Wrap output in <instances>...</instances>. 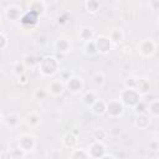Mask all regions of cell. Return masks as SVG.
<instances>
[{"label":"cell","instance_id":"obj_1","mask_svg":"<svg viewBox=\"0 0 159 159\" xmlns=\"http://www.w3.org/2000/svg\"><path fill=\"white\" fill-rule=\"evenodd\" d=\"M58 67V60L55 56H46L39 61V71L42 76H52Z\"/></svg>","mask_w":159,"mask_h":159},{"label":"cell","instance_id":"obj_2","mask_svg":"<svg viewBox=\"0 0 159 159\" xmlns=\"http://www.w3.org/2000/svg\"><path fill=\"white\" fill-rule=\"evenodd\" d=\"M142 96L134 89V88H124L122 92H120V97H119V101L122 102L123 106H127V107H134L139 101H140Z\"/></svg>","mask_w":159,"mask_h":159},{"label":"cell","instance_id":"obj_3","mask_svg":"<svg viewBox=\"0 0 159 159\" xmlns=\"http://www.w3.org/2000/svg\"><path fill=\"white\" fill-rule=\"evenodd\" d=\"M124 112V106L122 104L120 101H109L107 102V106H106V113L112 117V118H117V117H120Z\"/></svg>","mask_w":159,"mask_h":159},{"label":"cell","instance_id":"obj_4","mask_svg":"<svg viewBox=\"0 0 159 159\" xmlns=\"http://www.w3.org/2000/svg\"><path fill=\"white\" fill-rule=\"evenodd\" d=\"M94 43H96V47H97V51L98 53H108L112 48V41L109 39V36H104V35H101L98 36L96 40H94Z\"/></svg>","mask_w":159,"mask_h":159},{"label":"cell","instance_id":"obj_5","mask_svg":"<svg viewBox=\"0 0 159 159\" xmlns=\"http://www.w3.org/2000/svg\"><path fill=\"white\" fill-rule=\"evenodd\" d=\"M66 88L68 92L73 93V94H77L82 91L83 88V81L81 77H77V76H72V77H68L67 78V82H66Z\"/></svg>","mask_w":159,"mask_h":159},{"label":"cell","instance_id":"obj_6","mask_svg":"<svg viewBox=\"0 0 159 159\" xmlns=\"http://www.w3.org/2000/svg\"><path fill=\"white\" fill-rule=\"evenodd\" d=\"M138 51H139V53H140L142 56H144V57L152 56V55L155 52V43H154V41L148 40V39L140 41V43L138 45Z\"/></svg>","mask_w":159,"mask_h":159},{"label":"cell","instance_id":"obj_7","mask_svg":"<svg viewBox=\"0 0 159 159\" xmlns=\"http://www.w3.org/2000/svg\"><path fill=\"white\" fill-rule=\"evenodd\" d=\"M35 147V137L30 134H22L19 138V149L21 152H29L32 150Z\"/></svg>","mask_w":159,"mask_h":159},{"label":"cell","instance_id":"obj_8","mask_svg":"<svg viewBox=\"0 0 159 159\" xmlns=\"http://www.w3.org/2000/svg\"><path fill=\"white\" fill-rule=\"evenodd\" d=\"M63 89H65V84H63V82L61 81V78H55V80H52L51 83L48 84V91H47V93H50V94L53 96V97H58V96L62 94Z\"/></svg>","mask_w":159,"mask_h":159},{"label":"cell","instance_id":"obj_9","mask_svg":"<svg viewBox=\"0 0 159 159\" xmlns=\"http://www.w3.org/2000/svg\"><path fill=\"white\" fill-rule=\"evenodd\" d=\"M149 88H150V84H149V81L147 78H137V83H135V87L134 89L140 94V96H144L149 92Z\"/></svg>","mask_w":159,"mask_h":159},{"label":"cell","instance_id":"obj_10","mask_svg":"<svg viewBox=\"0 0 159 159\" xmlns=\"http://www.w3.org/2000/svg\"><path fill=\"white\" fill-rule=\"evenodd\" d=\"M106 106H107V102H104V101L97 98V101H96L89 108H91V112H92L93 114L101 116V114L106 113Z\"/></svg>","mask_w":159,"mask_h":159},{"label":"cell","instance_id":"obj_11","mask_svg":"<svg viewBox=\"0 0 159 159\" xmlns=\"http://www.w3.org/2000/svg\"><path fill=\"white\" fill-rule=\"evenodd\" d=\"M55 47H56V50L60 51L61 53H66V52H68V51L71 50V43H70V41H68L67 39L61 37V39H58V40L55 42Z\"/></svg>","mask_w":159,"mask_h":159},{"label":"cell","instance_id":"obj_12","mask_svg":"<svg viewBox=\"0 0 159 159\" xmlns=\"http://www.w3.org/2000/svg\"><path fill=\"white\" fill-rule=\"evenodd\" d=\"M147 113L154 118H157L159 116V102L157 98L149 102V104L147 106Z\"/></svg>","mask_w":159,"mask_h":159},{"label":"cell","instance_id":"obj_13","mask_svg":"<svg viewBox=\"0 0 159 159\" xmlns=\"http://www.w3.org/2000/svg\"><path fill=\"white\" fill-rule=\"evenodd\" d=\"M135 124L139 128H147L150 124V116L145 112V113H139L137 119H135Z\"/></svg>","mask_w":159,"mask_h":159},{"label":"cell","instance_id":"obj_14","mask_svg":"<svg viewBox=\"0 0 159 159\" xmlns=\"http://www.w3.org/2000/svg\"><path fill=\"white\" fill-rule=\"evenodd\" d=\"M20 12H21L20 7H19V6H15V5L9 6V7L6 9V16H7L9 20H12V21H15V20L19 19Z\"/></svg>","mask_w":159,"mask_h":159},{"label":"cell","instance_id":"obj_15","mask_svg":"<svg viewBox=\"0 0 159 159\" xmlns=\"http://www.w3.org/2000/svg\"><path fill=\"white\" fill-rule=\"evenodd\" d=\"M84 53H86L87 56H94V55L98 53L93 39L89 40V41H86V42H84Z\"/></svg>","mask_w":159,"mask_h":159},{"label":"cell","instance_id":"obj_16","mask_svg":"<svg viewBox=\"0 0 159 159\" xmlns=\"http://www.w3.org/2000/svg\"><path fill=\"white\" fill-rule=\"evenodd\" d=\"M96 101H97V94H96V92H93V91H87V92L84 93V96H83V103H84L86 106L91 107Z\"/></svg>","mask_w":159,"mask_h":159},{"label":"cell","instance_id":"obj_17","mask_svg":"<svg viewBox=\"0 0 159 159\" xmlns=\"http://www.w3.org/2000/svg\"><path fill=\"white\" fill-rule=\"evenodd\" d=\"M86 9L91 14L97 12L98 9H99V1L98 0H87L86 1Z\"/></svg>","mask_w":159,"mask_h":159},{"label":"cell","instance_id":"obj_18","mask_svg":"<svg viewBox=\"0 0 159 159\" xmlns=\"http://www.w3.org/2000/svg\"><path fill=\"white\" fill-rule=\"evenodd\" d=\"M80 37H81L84 42H86V41H89V40L93 39V31H92L91 29L84 27V29H82V30L80 31Z\"/></svg>","mask_w":159,"mask_h":159},{"label":"cell","instance_id":"obj_19","mask_svg":"<svg viewBox=\"0 0 159 159\" xmlns=\"http://www.w3.org/2000/svg\"><path fill=\"white\" fill-rule=\"evenodd\" d=\"M109 39H111L112 42L118 43V42H120L123 40V32L120 30H113L111 32V35H109Z\"/></svg>","mask_w":159,"mask_h":159},{"label":"cell","instance_id":"obj_20","mask_svg":"<svg viewBox=\"0 0 159 159\" xmlns=\"http://www.w3.org/2000/svg\"><path fill=\"white\" fill-rule=\"evenodd\" d=\"M92 81H93L94 86H97V87H102L103 83H104V75L101 73V72H97V73L93 75Z\"/></svg>","mask_w":159,"mask_h":159},{"label":"cell","instance_id":"obj_21","mask_svg":"<svg viewBox=\"0 0 159 159\" xmlns=\"http://www.w3.org/2000/svg\"><path fill=\"white\" fill-rule=\"evenodd\" d=\"M63 143H65V145L72 148V147L77 143V139H76V137H73L72 133H68V134L65 135V138H63Z\"/></svg>","mask_w":159,"mask_h":159},{"label":"cell","instance_id":"obj_22","mask_svg":"<svg viewBox=\"0 0 159 159\" xmlns=\"http://www.w3.org/2000/svg\"><path fill=\"white\" fill-rule=\"evenodd\" d=\"M15 73H16V76H20V75H24V73H26V66L24 65V62L21 61H17L16 63H15Z\"/></svg>","mask_w":159,"mask_h":159},{"label":"cell","instance_id":"obj_23","mask_svg":"<svg viewBox=\"0 0 159 159\" xmlns=\"http://www.w3.org/2000/svg\"><path fill=\"white\" fill-rule=\"evenodd\" d=\"M5 120H6V124L10 125V127H15L19 123V118H17L16 114H9Z\"/></svg>","mask_w":159,"mask_h":159},{"label":"cell","instance_id":"obj_24","mask_svg":"<svg viewBox=\"0 0 159 159\" xmlns=\"http://www.w3.org/2000/svg\"><path fill=\"white\" fill-rule=\"evenodd\" d=\"M106 132L103 130V129H96L94 132H93V137H94V139L96 140H102V139H104L106 138Z\"/></svg>","mask_w":159,"mask_h":159},{"label":"cell","instance_id":"obj_25","mask_svg":"<svg viewBox=\"0 0 159 159\" xmlns=\"http://www.w3.org/2000/svg\"><path fill=\"white\" fill-rule=\"evenodd\" d=\"M39 122H40V118H39L35 113H31L30 116H27V123H29L30 125H36Z\"/></svg>","mask_w":159,"mask_h":159},{"label":"cell","instance_id":"obj_26","mask_svg":"<svg viewBox=\"0 0 159 159\" xmlns=\"http://www.w3.org/2000/svg\"><path fill=\"white\" fill-rule=\"evenodd\" d=\"M22 62H24V65H25L26 67H29V66H32V65L35 63V60H34V56H30V55H26V56L24 57V60H22Z\"/></svg>","mask_w":159,"mask_h":159},{"label":"cell","instance_id":"obj_27","mask_svg":"<svg viewBox=\"0 0 159 159\" xmlns=\"http://www.w3.org/2000/svg\"><path fill=\"white\" fill-rule=\"evenodd\" d=\"M135 83H137V78L135 77H128L125 80V87L127 88H134Z\"/></svg>","mask_w":159,"mask_h":159},{"label":"cell","instance_id":"obj_28","mask_svg":"<svg viewBox=\"0 0 159 159\" xmlns=\"http://www.w3.org/2000/svg\"><path fill=\"white\" fill-rule=\"evenodd\" d=\"M34 96H35V98H37V99H45V97L47 96V92L43 91V89H40V88H39V89L35 91Z\"/></svg>","mask_w":159,"mask_h":159},{"label":"cell","instance_id":"obj_29","mask_svg":"<svg viewBox=\"0 0 159 159\" xmlns=\"http://www.w3.org/2000/svg\"><path fill=\"white\" fill-rule=\"evenodd\" d=\"M72 158H77V157H83V158H88L89 155H88V153H84V152H82V150H76L75 153H72V155H71Z\"/></svg>","mask_w":159,"mask_h":159},{"label":"cell","instance_id":"obj_30","mask_svg":"<svg viewBox=\"0 0 159 159\" xmlns=\"http://www.w3.org/2000/svg\"><path fill=\"white\" fill-rule=\"evenodd\" d=\"M17 77H19V81H17V82H19L20 84H26V83H27V80H26V78H27V77H26V73L20 75V76H17Z\"/></svg>","mask_w":159,"mask_h":159},{"label":"cell","instance_id":"obj_31","mask_svg":"<svg viewBox=\"0 0 159 159\" xmlns=\"http://www.w3.org/2000/svg\"><path fill=\"white\" fill-rule=\"evenodd\" d=\"M1 120H2V117H1V113H0V123H1Z\"/></svg>","mask_w":159,"mask_h":159},{"label":"cell","instance_id":"obj_32","mask_svg":"<svg viewBox=\"0 0 159 159\" xmlns=\"http://www.w3.org/2000/svg\"><path fill=\"white\" fill-rule=\"evenodd\" d=\"M1 10H2V9H1V6H0V14H1Z\"/></svg>","mask_w":159,"mask_h":159}]
</instances>
